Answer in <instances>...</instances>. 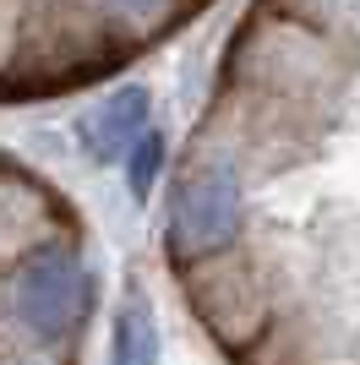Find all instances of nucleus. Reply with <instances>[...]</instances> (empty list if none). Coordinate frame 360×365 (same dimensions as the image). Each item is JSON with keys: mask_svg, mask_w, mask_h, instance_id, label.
Instances as JSON below:
<instances>
[{"mask_svg": "<svg viewBox=\"0 0 360 365\" xmlns=\"http://www.w3.org/2000/svg\"><path fill=\"white\" fill-rule=\"evenodd\" d=\"M99 322L93 229L44 169L0 148V365H82Z\"/></svg>", "mask_w": 360, "mask_h": 365, "instance_id": "nucleus-1", "label": "nucleus"}, {"mask_svg": "<svg viewBox=\"0 0 360 365\" xmlns=\"http://www.w3.org/2000/svg\"><path fill=\"white\" fill-rule=\"evenodd\" d=\"M219 0H0V104L104 88Z\"/></svg>", "mask_w": 360, "mask_h": 365, "instance_id": "nucleus-2", "label": "nucleus"}]
</instances>
